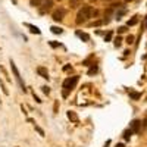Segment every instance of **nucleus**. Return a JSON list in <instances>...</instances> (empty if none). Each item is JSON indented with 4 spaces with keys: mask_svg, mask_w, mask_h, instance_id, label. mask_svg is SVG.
I'll list each match as a JSON object with an SVG mask.
<instances>
[{
    "mask_svg": "<svg viewBox=\"0 0 147 147\" xmlns=\"http://www.w3.org/2000/svg\"><path fill=\"white\" fill-rule=\"evenodd\" d=\"M96 15H97V10H94L93 6H82L77 13V24L81 25V24L87 22L90 18H93Z\"/></svg>",
    "mask_w": 147,
    "mask_h": 147,
    "instance_id": "f257e3e1",
    "label": "nucleus"
},
{
    "mask_svg": "<svg viewBox=\"0 0 147 147\" xmlns=\"http://www.w3.org/2000/svg\"><path fill=\"white\" fill-rule=\"evenodd\" d=\"M80 81V77L75 75V77H71V78H66L63 81V91H62V96L63 97H68V94L77 87V82Z\"/></svg>",
    "mask_w": 147,
    "mask_h": 147,
    "instance_id": "f03ea898",
    "label": "nucleus"
},
{
    "mask_svg": "<svg viewBox=\"0 0 147 147\" xmlns=\"http://www.w3.org/2000/svg\"><path fill=\"white\" fill-rule=\"evenodd\" d=\"M10 68H12V72H13V75H15L18 84H19V87L22 88V91H25V90H27V88H25V82H24V80H22V77H21V74H19V71H18V68H16V65H15L13 60H10Z\"/></svg>",
    "mask_w": 147,
    "mask_h": 147,
    "instance_id": "7ed1b4c3",
    "label": "nucleus"
},
{
    "mask_svg": "<svg viewBox=\"0 0 147 147\" xmlns=\"http://www.w3.org/2000/svg\"><path fill=\"white\" fill-rule=\"evenodd\" d=\"M52 6H53V0H44L41 3V6H38V12L41 15H46L47 12L52 9Z\"/></svg>",
    "mask_w": 147,
    "mask_h": 147,
    "instance_id": "20e7f679",
    "label": "nucleus"
},
{
    "mask_svg": "<svg viewBox=\"0 0 147 147\" xmlns=\"http://www.w3.org/2000/svg\"><path fill=\"white\" fill-rule=\"evenodd\" d=\"M65 15H66V10L63 9V7H59V9H56L55 12H53V15H52V18L56 21V22H60L63 18H65Z\"/></svg>",
    "mask_w": 147,
    "mask_h": 147,
    "instance_id": "39448f33",
    "label": "nucleus"
},
{
    "mask_svg": "<svg viewBox=\"0 0 147 147\" xmlns=\"http://www.w3.org/2000/svg\"><path fill=\"white\" fill-rule=\"evenodd\" d=\"M129 128H131V131H132L134 134H138V132L141 131V121L134 119L131 124H129Z\"/></svg>",
    "mask_w": 147,
    "mask_h": 147,
    "instance_id": "423d86ee",
    "label": "nucleus"
},
{
    "mask_svg": "<svg viewBox=\"0 0 147 147\" xmlns=\"http://www.w3.org/2000/svg\"><path fill=\"white\" fill-rule=\"evenodd\" d=\"M37 74L41 77V78H46V80H49V72H47V69L46 68H43V66H38L37 68Z\"/></svg>",
    "mask_w": 147,
    "mask_h": 147,
    "instance_id": "0eeeda50",
    "label": "nucleus"
},
{
    "mask_svg": "<svg viewBox=\"0 0 147 147\" xmlns=\"http://www.w3.org/2000/svg\"><path fill=\"white\" fill-rule=\"evenodd\" d=\"M68 118H69L72 122H78V121H80L78 115H77L75 112H72V110H69V112H68Z\"/></svg>",
    "mask_w": 147,
    "mask_h": 147,
    "instance_id": "6e6552de",
    "label": "nucleus"
},
{
    "mask_svg": "<svg viewBox=\"0 0 147 147\" xmlns=\"http://www.w3.org/2000/svg\"><path fill=\"white\" fill-rule=\"evenodd\" d=\"M25 27L27 28H30V31L32 32V34H41V31L37 28V27H34V25H31V24H25Z\"/></svg>",
    "mask_w": 147,
    "mask_h": 147,
    "instance_id": "1a4fd4ad",
    "label": "nucleus"
},
{
    "mask_svg": "<svg viewBox=\"0 0 147 147\" xmlns=\"http://www.w3.org/2000/svg\"><path fill=\"white\" fill-rule=\"evenodd\" d=\"M77 35L80 37L81 40H84V41H88L90 40V35L88 34H85V32H81V31H77Z\"/></svg>",
    "mask_w": 147,
    "mask_h": 147,
    "instance_id": "9d476101",
    "label": "nucleus"
},
{
    "mask_svg": "<svg viewBox=\"0 0 147 147\" xmlns=\"http://www.w3.org/2000/svg\"><path fill=\"white\" fill-rule=\"evenodd\" d=\"M81 2H82V0H69V6L75 9V7H78L81 5Z\"/></svg>",
    "mask_w": 147,
    "mask_h": 147,
    "instance_id": "9b49d317",
    "label": "nucleus"
},
{
    "mask_svg": "<svg viewBox=\"0 0 147 147\" xmlns=\"http://www.w3.org/2000/svg\"><path fill=\"white\" fill-rule=\"evenodd\" d=\"M129 97H131L132 100H138L140 97H141V94L137 93V91H129Z\"/></svg>",
    "mask_w": 147,
    "mask_h": 147,
    "instance_id": "f8f14e48",
    "label": "nucleus"
},
{
    "mask_svg": "<svg viewBox=\"0 0 147 147\" xmlns=\"http://www.w3.org/2000/svg\"><path fill=\"white\" fill-rule=\"evenodd\" d=\"M132 134H134V132L131 131V128H128V129H125V131H124V138H125V140L128 141V140L131 138V136H132Z\"/></svg>",
    "mask_w": 147,
    "mask_h": 147,
    "instance_id": "ddd939ff",
    "label": "nucleus"
},
{
    "mask_svg": "<svg viewBox=\"0 0 147 147\" xmlns=\"http://www.w3.org/2000/svg\"><path fill=\"white\" fill-rule=\"evenodd\" d=\"M43 2H44V0H30V5L34 6V7H38V6H41Z\"/></svg>",
    "mask_w": 147,
    "mask_h": 147,
    "instance_id": "4468645a",
    "label": "nucleus"
},
{
    "mask_svg": "<svg viewBox=\"0 0 147 147\" xmlns=\"http://www.w3.org/2000/svg\"><path fill=\"white\" fill-rule=\"evenodd\" d=\"M97 71H99V68H97V65H91V68L88 69V75H94V74H97Z\"/></svg>",
    "mask_w": 147,
    "mask_h": 147,
    "instance_id": "2eb2a0df",
    "label": "nucleus"
},
{
    "mask_svg": "<svg viewBox=\"0 0 147 147\" xmlns=\"http://www.w3.org/2000/svg\"><path fill=\"white\" fill-rule=\"evenodd\" d=\"M137 22H138V16H134L132 19H129V21H128V24H127V27H132V25H136Z\"/></svg>",
    "mask_w": 147,
    "mask_h": 147,
    "instance_id": "dca6fc26",
    "label": "nucleus"
},
{
    "mask_svg": "<svg viewBox=\"0 0 147 147\" xmlns=\"http://www.w3.org/2000/svg\"><path fill=\"white\" fill-rule=\"evenodd\" d=\"M50 30H52L53 34H62V31H63L62 28H59V27H52Z\"/></svg>",
    "mask_w": 147,
    "mask_h": 147,
    "instance_id": "f3484780",
    "label": "nucleus"
},
{
    "mask_svg": "<svg viewBox=\"0 0 147 147\" xmlns=\"http://www.w3.org/2000/svg\"><path fill=\"white\" fill-rule=\"evenodd\" d=\"M0 88H2V91H3L6 96H9V91H7V88L5 87V84H3V81H2V80H0Z\"/></svg>",
    "mask_w": 147,
    "mask_h": 147,
    "instance_id": "a211bd4d",
    "label": "nucleus"
},
{
    "mask_svg": "<svg viewBox=\"0 0 147 147\" xmlns=\"http://www.w3.org/2000/svg\"><path fill=\"white\" fill-rule=\"evenodd\" d=\"M121 44H122V38L121 37H116L115 38V47H121Z\"/></svg>",
    "mask_w": 147,
    "mask_h": 147,
    "instance_id": "6ab92c4d",
    "label": "nucleus"
},
{
    "mask_svg": "<svg viewBox=\"0 0 147 147\" xmlns=\"http://www.w3.org/2000/svg\"><path fill=\"white\" fill-rule=\"evenodd\" d=\"M102 24H105L103 21H96V22H91L90 24V27H99V25H102Z\"/></svg>",
    "mask_w": 147,
    "mask_h": 147,
    "instance_id": "aec40b11",
    "label": "nucleus"
},
{
    "mask_svg": "<svg viewBox=\"0 0 147 147\" xmlns=\"http://www.w3.org/2000/svg\"><path fill=\"white\" fill-rule=\"evenodd\" d=\"M105 40H106V41H110V40H112V31H109V32L105 35Z\"/></svg>",
    "mask_w": 147,
    "mask_h": 147,
    "instance_id": "412c9836",
    "label": "nucleus"
},
{
    "mask_svg": "<svg viewBox=\"0 0 147 147\" xmlns=\"http://www.w3.org/2000/svg\"><path fill=\"white\" fill-rule=\"evenodd\" d=\"M127 43H128V44H132V43H134V35L129 34V35L127 37Z\"/></svg>",
    "mask_w": 147,
    "mask_h": 147,
    "instance_id": "4be33fe9",
    "label": "nucleus"
},
{
    "mask_svg": "<svg viewBox=\"0 0 147 147\" xmlns=\"http://www.w3.org/2000/svg\"><path fill=\"white\" fill-rule=\"evenodd\" d=\"M35 131H37V132H38V134H40V136H41V137H44V131H43V129H41L40 127H37V125H35Z\"/></svg>",
    "mask_w": 147,
    "mask_h": 147,
    "instance_id": "5701e85b",
    "label": "nucleus"
},
{
    "mask_svg": "<svg viewBox=\"0 0 147 147\" xmlns=\"http://www.w3.org/2000/svg\"><path fill=\"white\" fill-rule=\"evenodd\" d=\"M50 46H52L53 49H57V47H60V44H59V43H56V41H50Z\"/></svg>",
    "mask_w": 147,
    "mask_h": 147,
    "instance_id": "b1692460",
    "label": "nucleus"
},
{
    "mask_svg": "<svg viewBox=\"0 0 147 147\" xmlns=\"http://www.w3.org/2000/svg\"><path fill=\"white\" fill-rule=\"evenodd\" d=\"M125 31H127V27H119V28H118V32H119V34L125 32Z\"/></svg>",
    "mask_w": 147,
    "mask_h": 147,
    "instance_id": "393cba45",
    "label": "nucleus"
},
{
    "mask_svg": "<svg viewBox=\"0 0 147 147\" xmlns=\"http://www.w3.org/2000/svg\"><path fill=\"white\" fill-rule=\"evenodd\" d=\"M41 88H43V93H44V94H49V93H50V88L46 87V85H44V87H41Z\"/></svg>",
    "mask_w": 147,
    "mask_h": 147,
    "instance_id": "a878e982",
    "label": "nucleus"
},
{
    "mask_svg": "<svg viewBox=\"0 0 147 147\" xmlns=\"http://www.w3.org/2000/svg\"><path fill=\"white\" fill-rule=\"evenodd\" d=\"M71 69H72V66H71V65H66V66H63V71H65V72H68V71H71Z\"/></svg>",
    "mask_w": 147,
    "mask_h": 147,
    "instance_id": "bb28decb",
    "label": "nucleus"
},
{
    "mask_svg": "<svg viewBox=\"0 0 147 147\" xmlns=\"http://www.w3.org/2000/svg\"><path fill=\"white\" fill-rule=\"evenodd\" d=\"M32 96H34V100H35L37 103H41V100H40V99H38V97H37V96H35V93H32Z\"/></svg>",
    "mask_w": 147,
    "mask_h": 147,
    "instance_id": "cd10ccee",
    "label": "nucleus"
},
{
    "mask_svg": "<svg viewBox=\"0 0 147 147\" xmlns=\"http://www.w3.org/2000/svg\"><path fill=\"white\" fill-rule=\"evenodd\" d=\"M57 105H59V103H57V102H56V103H55V113H56V112H57Z\"/></svg>",
    "mask_w": 147,
    "mask_h": 147,
    "instance_id": "c85d7f7f",
    "label": "nucleus"
},
{
    "mask_svg": "<svg viewBox=\"0 0 147 147\" xmlns=\"http://www.w3.org/2000/svg\"><path fill=\"white\" fill-rule=\"evenodd\" d=\"M109 144H110V140H107V141H106V144H105V147H107Z\"/></svg>",
    "mask_w": 147,
    "mask_h": 147,
    "instance_id": "c756f323",
    "label": "nucleus"
},
{
    "mask_svg": "<svg viewBox=\"0 0 147 147\" xmlns=\"http://www.w3.org/2000/svg\"><path fill=\"white\" fill-rule=\"evenodd\" d=\"M116 147H125L124 144H116Z\"/></svg>",
    "mask_w": 147,
    "mask_h": 147,
    "instance_id": "7c9ffc66",
    "label": "nucleus"
},
{
    "mask_svg": "<svg viewBox=\"0 0 147 147\" xmlns=\"http://www.w3.org/2000/svg\"><path fill=\"white\" fill-rule=\"evenodd\" d=\"M91 2H96V0H91Z\"/></svg>",
    "mask_w": 147,
    "mask_h": 147,
    "instance_id": "2f4dec72",
    "label": "nucleus"
},
{
    "mask_svg": "<svg viewBox=\"0 0 147 147\" xmlns=\"http://www.w3.org/2000/svg\"><path fill=\"white\" fill-rule=\"evenodd\" d=\"M146 21H147V16H146Z\"/></svg>",
    "mask_w": 147,
    "mask_h": 147,
    "instance_id": "473e14b6",
    "label": "nucleus"
},
{
    "mask_svg": "<svg viewBox=\"0 0 147 147\" xmlns=\"http://www.w3.org/2000/svg\"><path fill=\"white\" fill-rule=\"evenodd\" d=\"M59 2H60V0H59Z\"/></svg>",
    "mask_w": 147,
    "mask_h": 147,
    "instance_id": "72a5a7b5",
    "label": "nucleus"
}]
</instances>
